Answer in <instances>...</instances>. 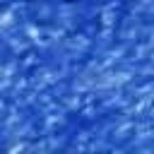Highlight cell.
I'll return each instance as SVG.
<instances>
[{
    "label": "cell",
    "mask_w": 154,
    "mask_h": 154,
    "mask_svg": "<svg viewBox=\"0 0 154 154\" xmlns=\"http://www.w3.org/2000/svg\"><path fill=\"white\" fill-rule=\"evenodd\" d=\"M65 2H75V0H65Z\"/></svg>",
    "instance_id": "1"
}]
</instances>
